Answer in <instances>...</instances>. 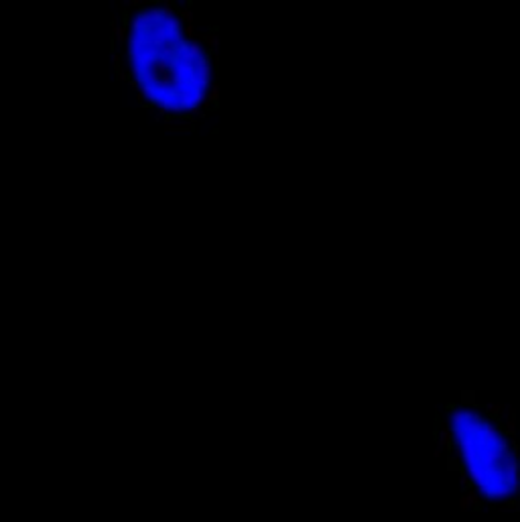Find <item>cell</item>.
Instances as JSON below:
<instances>
[{
  "label": "cell",
  "mask_w": 520,
  "mask_h": 522,
  "mask_svg": "<svg viewBox=\"0 0 520 522\" xmlns=\"http://www.w3.org/2000/svg\"><path fill=\"white\" fill-rule=\"evenodd\" d=\"M463 419L451 427L449 453L455 459L457 472L470 479L481 502L492 506L516 504L518 492V445L508 437L496 417L477 411L476 406H461Z\"/></svg>",
  "instance_id": "1"
},
{
  "label": "cell",
  "mask_w": 520,
  "mask_h": 522,
  "mask_svg": "<svg viewBox=\"0 0 520 522\" xmlns=\"http://www.w3.org/2000/svg\"><path fill=\"white\" fill-rule=\"evenodd\" d=\"M112 43L114 45H126V37H128V29L124 23H120V16H112Z\"/></svg>",
  "instance_id": "2"
},
{
  "label": "cell",
  "mask_w": 520,
  "mask_h": 522,
  "mask_svg": "<svg viewBox=\"0 0 520 522\" xmlns=\"http://www.w3.org/2000/svg\"><path fill=\"white\" fill-rule=\"evenodd\" d=\"M197 41H199V43H208L210 51H219V35H217V33H208V35H201Z\"/></svg>",
  "instance_id": "3"
},
{
  "label": "cell",
  "mask_w": 520,
  "mask_h": 522,
  "mask_svg": "<svg viewBox=\"0 0 520 522\" xmlns=\"http://www.w3.org/2000/svg\"><path fill=\"white\" fill-rule=\"evenodd\" d=\"M187 55L193 57V59H199V57L203 55V47H201V43H199L197 39L187 41Z\"/></svg>",
  "instance_id": "4"
},
{
  "label": "cell",
  "mask_w": 520,
  "mask_h": 522,
  "mask_svg": "<svg viewBox=\"0 0 520 522\" xmlns=\"http://www.w3.org/2000/svg\"><path fill=\"white\" fill-rule=\"evenodd\" d=\"M177 18L181 21V25H193L195 14H193L191 8H179V6H177Z\"/></svg>",
  "instance_id": "5"
},
{
  "label": "cell",
  "mask_w": 520,
  "mask_h": 522,
  "mask_svg": "<svg viewBox=\"0 0 520 522\" xmlns=\"http://www.w3.org/2000/svg\"><path fill=\"white\" fill-rule=\"evenodd\" d=\"M161 12H163V21H169V18L177 16V6H175L171 0H163V4H161Z\"/></svg>",
  "instance_id": "6"
},
{
  "label": "cell",
  "mask_w": 520,
  "mask_h": 522,
  "mask_svg": "<svg viewBox=\"0 0 520 522\" xmlns=\"http://www.w3.org/2000/svg\"><path fill=\"white\" fill-rule=\"evenodd\" d=\"M219 94H221V89H219V84L217 82H212L210 84V89H208V94H206V100L208 102H212V106L219 102Z\"/></svg>",
  "instance_id": "7"
},
{
  "label": "cell",
  "mask_w": 520,
  "mask_h": 522,
  "mask_svg": "<svg viewBox=\"0 0 520 522\" xmlns=\"http://www.w3.org/2000/svg\"><path fill=\"white\" fill-rule=\"evenodd\" d=\"M181 35H183V41H193V39H195V29H193V25H183V27H181Z\"/></svg>",
  "instance_id": "8"
},
{
  "label": "cell",
  "mask_w": 520,
  "mask_h": 522,
  "mask_svg": "<svg viewBox=\"0 0 520 522\" xmlns=\"http://www.w3.org/2000/svg\"><path fill=\"white\" fill-rule=\"evenodd\" d=\"M486 415H490V417H498V413H500V404L498 402H488V404H484V408H481Z\"/></svg>",
  "instance_id": "9"
},
{
  "label": "cell",
  "mask_w": 520,
  "mask_h": 522,
  "mask_svg": "<svg viewBox=\"0 0 520 522\" xmlns=\"http://www.w3.org/2000/svg\"><path fill=\"white\" fill-rule=\"evenodd\" d=\"M187 118H189V120L203 118V110H201V108H189V110H187Z\"/></svg>",
  "instance_id": "10"
},
{
  "label": "cell",
  "mask_w": 520,
  "mask_h": 522,
  "mask_svg": "<svg viewBox=\"0 0 520 522\" xmlns=\"http://www.w3.org/2000/svg\"><path fill=\"white\" fill-rule=\"evenodd\" d=\"M112 67H114V71H118L122 67V55L120 53H112Z\"/></svg>",
  "instance_id": "11"
},
{
  "label": "cell",
  "mask_w": 520,
  "mask_h": 522,
  "mask_svg": "<svg viewBox=\"0 0 520 522\" xmlns=\"http://www.w3.org/2000/svg\"><path fill=\"white\" fill-rule=\"evenodd\" d=\"M116 80H118V82H128V73H126L124 67H120V69L116 71Z\"/></svg>",
  "instance_id": "12"
},
{
  "label": "cell",
  "mask_w": 520,
  "mask_h": 522,
  "mask_svg": "<svg viewBox=\"0 0 520 522\" xmlns=\"http://www.w3.org/2000/svg\"><path fill=\"white\" fill-rule=\"evenodd\" d=\"M124 4H126V8H138V6H140V0H126Z\"/></svg>",
  "instance_id": "13"
},
{
  "label": "cell",
  "mask_w": 520,
  "mask_h": 522,
  "mask_svg": "<svg viewBox=\"0 0 520 522\" xmlns=\"http://www.w3.org/2000/svg\"><path fill=\"white\" fill-rule=\"evenodd\" d=\"M126 84H128V86H130V89H132V91H134V94H136V91H138V87H140V84H138V82H136V80H128V82H126Z\"/></svg>",
  "instance_id": "14"
}]
</instances>
